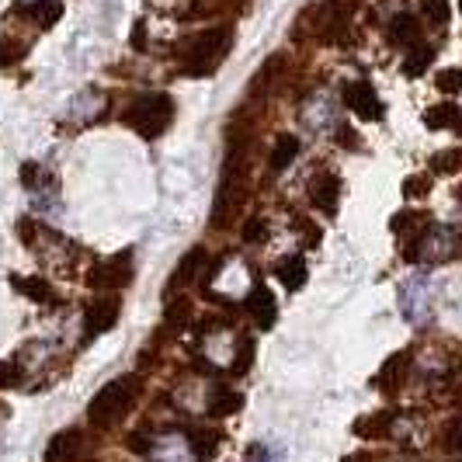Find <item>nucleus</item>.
I'll return each mask as SVG.
<instances>
[{
    "label": "nucleus",
    "mask_w": 462,
    "mask_h": 462,
    "mask_svg": "<svg viewBox=\"0 0 462 462\" xmlns=\"http://www.w3.org/2000/svg\"><path fill=\"white\" fill-rule=\"evenodd\" d=\"M139 403V379L136 375H122L105 383L94 400L88 403V420L97 431H116L125 417L133 414V407Z\"/></svg>",
    "instance_id": "f257e3e1"
},
{
    "label": "nucleus",
    "mask_w": 462,
    "mask_h": 462,
    "mask_svg": "<svg viewBox=\"0 0 462 462\" xmlns=\"http://www.w3.org/2000/svg\"><path fill=\"white\" fill-rule=\"evenodd\" d=\"M230 46H233L230 24H216V28L199 32L195 39H188L185 52H181L185 73L188 77H208V73H216V69L223 67V60H226Z\"/></svg>",
    "instance_id": "f03ea898"
},
{
    "label": "nucleus",
    "mask_w": 462,
    "mask_h": 462,
    "mask_svg": "<svg viewBox=\"0 0 462 462\" xmlns=\"http://www.w3.org/2000/svg\"><path fill=\"white\" fill-rule=\"evenodd\" d=\"M122 122L139 133L143 139H157L163 136L167 129H171V122H174V101H171V94H139L136 101L122 112Z\"/></svg>",
    "instance_id": "7ed1b4c3"
},
{
    "label": "nucleus",
    "mask_w": 462,
    "mask_h": 462,
    "mask_svg": "<svg viewBox=\"0 0 462 462\" xmlns=\"http://www.w3.org/2000/svg\"><path fill=\"white\" fill-rule=\"evenodd\" d=\"M133 278V251H122L116 257H105L97 261L88 275V285L94 292H116V289H125Z\"/></svg>",
    "instance_id": "20e7f679"
},
{
    "label": "nucleus",
    "mask_w": 462,
    "mask_h": 462,
    "mask_svg": "<svg viewBox=\"0 0 462 462\" xmlns=\"http://www.w3.org/2000/svg\"><path fill=\"white\" fill-rule=\"evenodd\" d=\"M122 317V302L116 296H97V300L84 310V334L88 337H101L105 330H112Z\"/></svg>",
    "instance_id": "39448f33"
},
{
    "label": "nucleus",
    "mask_w": 462,
    "mask_h": 462,
    "mask_svg": "<svg viewBox=\"0 0 462 462\" xmlns=\"http://www.w3.org/2000/svg\"><path fill=\"white\" fill-rule=\"evenodd\" d=\"M46 462H88V435L80 428H67L49 441Z\"/></svg>",
    "instance_id": "423d86ee"
},
{
    "label": "nucleus",
    "mask_w": 462,
    "mask_h": 462,
    "mask_svg": "<svg viewBox=\"0 0 462 462\" xmlns=\"http://www.w3.org/2000/svg\"><path fill=\"white\" fill-rule=\"evenodd\" d=\"M345 105L358 118H365V122L383 118V101H379V94H375V88H372L369 80H351V84H345Z\"/></svg>",
    "instance_id": "0eeeda50"
},
{
    "label": "nucleus",
    "mask_w": 462,
    "mask_h": 462,
    "mask_svg": "<svg viewBox=\"0 0 462 462\" xmlns=\"http://www.w3.org/2000/svg\"><path fill=\"white\" fill-rule=\"evenodd\" d=\"M310 202L320 208V212H327V216H334L337 202H341V178L334 171L313 174V181H310Z\"/></svg>",
    "instance_id": "6e6552de"
},
{
    "label": "nucleus",
    "mask_w": 462,
    "mask_h": 462,
    "mask_svg": "<svg viewBox=\"0 0 462 462\" xmlns=\"http://www.w3.org/2000/svg\"><path fill=\"white\" fill-rule=\"evenodd\" d=\"M244 310L254 317V324L261 330H272L278 320V302L272 296V289L264 285V282H254V289H251V296L244 300Z\"/></svg>",
    "instance_id": "1a4fd4ad"
},
{
    "label": "nucleus",
    "mask_w": 462,
    "mask_h": 462,
    "mask_svg": "<svg viewBox=\"0 0 462 462\" xmlns=\"http://www.w3.org/2000/svg\"><path fill=\"white\" fill-rule=\"evenodd\" d=\"M206 247H191L181 261H178V268L171 272V278H167V296H178V292H185L188 285L199 278V272H202V264H206Z\"/></svg>",
    "instance_id": "9d476101"
},
{
    "label": "nucleus",
    "mask_w": 462,
    "mask_h": 462,
    "mask_svg": "<svg viewBox=\"0 0 462 462\" xmlns=\"http://www.w3.org/2000/svg\"><path fill=\"white\" fill-rule=\"evenodd\" d=\"M11 285H14L22 296L42 302V306H60V292L49 285L46 278H39V275H11Z\"/></svg>",
    "instance_id": "9b49d317"
},
{
    "label": "nucleus",
    "mask_w": 462,
    "mask_h": 462,
    "mask_svg": "<svg viewBox=\"0 0 462 462\" xmlns=\"http://www.w3.org/2000/svg\"><path fill=\"white\" fill-rule=\"evenodd\" d=\"M390 42L400 49H411V46H420V22H417L414 14H396L393 22H390Z\"/></svg>",
    "instance_id": "f8f14e48"
},
{
    "label": "nucleus",
    "mask_w": 462,
    "mask_h": 462,
    "mask_svg": "<svg viewBox=\"0 0 462 462\" xmlns=\"http://www.w3.org/2000/svg\"><path fill=\"white\" fill-rule=\"evenodd\" d=\"M188 317H191V306L188 300H178L167 306V313H163V324H161V334H157V341L163 337H174V334H181L188 327Z\"/></svg>",
    "instance_id": "ddd939ff"
},
{
    "label": "nucleus",
    "mask_w": 462,
    "mask_h": 462,
    "mask_svg": "<svg viewBox=\"0 0 462 462\" xmlns=\"http://www.w3.org/2000/svg\"><path fill=\"white\" fill-rule=\"evenodd\" d=\"M275 278L289 292H296V289L306 285V261H302V257H282L275 268Z\"/></svg>",
    "instance_id": "4468645a"
},
{
    "label": "nucleus",
    "mask_w": 462,
    "mask_h": 462,
    "mask_svg": "<svg viewBox=\"0 0 462 462\" xmlns=\"http://www.w3.org/2000/svg\"><path fill=\"white\" fill-rule=\"evenodd\" d=\"M403 365H407V355L400 351V355H393V358H386V365L379 369V375L372 379V386L375 390H383V393H396V386H400V379H403Z\"/></svg>",
    "instance_id": "2eb2a0df"
},
{
    "label": "nucleus",
    "mask_w": 462,
    "mask_h": 462,
    "mask_svg": "<svg viewBox=\"0 0 462 462\" xmlns=\"http://www.w3.org/2000/svg\"><path fill=\"white\" fill-rule=\"evenodd\" d=\"M300 157V139L296 136H278L275 146H272V157H268V167L272 174H282L289 163Z\"/></svg>",
    "instance_id": "dca6fc26"
},
{
    "label": "nucleus",
    "mask_w": 462,
    "mask_h": 462,
    "mask_svg": "<svg viewBox=\"0 0 462 462\" xmlns=\"http://www.w3.org/2000/svg\"><path fill=\"white\" fill-rule=\"evenodd\" d=\"M462 112L452 105V101H441L435 108H428V116H424V125L428 129H448V125H459Z\"/></svg>",
    "instance_id": "f3484780"
},
{
    "label": "nucleus",
    "mask_w": 462,
    "mask_h": 462,
    "mask_svg": "<svg viewBox=\"0 0 462 462\" xmlns=\"http://www.w3.org/2000/svg\"><path fill=\"white\" fill-rule=\"evenodd\" d=\"M390 424H393V414H372L355 420V435L362 439H386L390 435Z\"/></svg>",
    "instance_id": "a211bd4d"
},
{
    "label": "nucleus",
    "mask_w": 462,
    "mask_h": 462,
    "mask_svg": "<svg viewBox=\"0 0 462 462\" xmlns=\"http://www.w3.org/2000/svg\"><path fill=\"white\" fill-rule=\"evenodd\" d=\"M240 411V393H233L226 386H216L212 390V403H208V414L212 417H230Z\"/></svg>",
    "instance_id": "6ab92c4d"
},
{
    "label": "nucleus",
    "mask_w": 462,
    "mask_h": 462,
    "mask_svg": "<svg viewBox=\"0 0 462 462\" xmlns=\"http://www.w3.org/2000/svg\"><path fill=\"white\" fill-rule=\"evenodd\" d=\"M431 60H435V49L431 46H411L407 49V60H403V73L407 77H420L424 69L431 67Z\"/></svg>",
    "instance_id": "aec40b11"
},
{
    "label": "nucleus",
    "mask_w": 462,
    "mask_h": 462,
    "mask_svg": "<svg viewBox=\"0 0 462 462\" xmlns=\"http://www.w3.org/2000/svg\"><path fill=\"white\" fill-rule=\"evenodd\" d=\"M251 365H254V341H251V337H244L240 347H236V355H233V362H230V375H247Z\"/></svg>",
    "instance_id": "412c9836"
},
{
    "label": "nucleus",
    "mask_w": 462,
    "mask_h": 462,
    "mask_svg": "<svg viewBox=\"0 0 462 462\" xmlns=\"http://www.w3.org/2000/svg\"><path fill=\"white\" fill-rule=\"evenodd\" d=\"M431 171L435 174H456L462 171V150H441L431 157Z\"/></svg>",
    "instance_id": "4be33fe9"
},
{
    "label": "nucleus",
    "mask_w": 462,
    "mask_h": 462,
    "mask_svg": "<svg viewBox=\"0 0 462 462\" xmlns=\"http://www.w3.org/2000/svg\"><path fill=\"white\" fill-rule=\"evenodd\" d=\"M435 88L445 94H456L462 91V67H445L435 73Z\"/></svg>",
    "instance_id": "5701e85b"
},
{
    "label": "nucleus",
    "mask_w": 462,
    "mask_h": 462,
    "mask_svg": "<svg viewBox=\"0 0 462 462\" xmlns=\"http://www.w3.org/2000/svg\"><path fill=\"white\" fill-rule=\"evenodd\" d=\"M420 7H424V18H428V24H435V28H445V24H448V18H452V11H448V4H445V0H424Z\"/></svg>",
    "instance_id": "b1692460"
},
{
    "label": "nucleus",
    "mask_w": 462,
    "mask_h": 462,
    "mask_svg": "<svg viewBox=\"0 0 462 462\" xmlns=\"http://www.w3.org/2000/svg\"><path fill=\"white\" fill-rule=\"evenodd\" d=\"M60 11H63V7H60V0H39V4L32 7V18L46 28V24H52L56 18H60Z\"/></svg>",
    "instance_id": "393cba45"
},
{
    "label": "nucleus",
    "mask_w": 462,
    "mask_h": 462,
    "mask_svg": "<svg viewBox=\"0 0 462 462\" xmlns=\"http://www.w3.org/2000/svg\"><path fill=\"white\" fill-rule=\"evenodd\" d=\"M445 448H448L452 456H462V414L452 417V420L445 424Z\"/></svg>",
    "instance_id": "a878e982"
},
{
    "label": "nucleus",
    "mask_w": 462,
    "mask_h": 462,
    "mask_svg": "<svg viewBox=\"0 0 462 462\" xmlns=\"http://www.w3.org/2000/svg\"><path fill=\"white\" fill-rule=\"evenodd\" d=\"M24 46L22 42H11V39H0V67H11L22 60Z\"/></svg>",
    "instance_id": "bb28decb"
},
{
    "label": "nucleus",
    "mask_w": 462,
    "mask_h": 462,
    "mask_svg": "<svg viewBox=\"0 0 462 462\" xmlns=\"http://www.w3.org/2000/svg\"><path fill=\"white\" fill-rule=\"evenodd\" d=\"M22 383V375H18V365H11V362H0V390H11V386H18Z\"/></svg>",
    "instance_id": "cd10ccee"
},
{
    "label": "nucleus",
    "mask_w": 462,
    "mask_h": 462,
    "mask_svg": "<svg viewBox=\"0 0 462 462\" xmlns=\"http://www.w3.org/2000/svg\"><path fill=\"white\" fill-rule=\"evenodd\" d=\"M264 233H268V223H264V219H251V223L244 226V240H247V244H261Z\"/></svg>",
    "instance_id": "c85d7f7f"
},
{
    "label": "nucleus",
    "mask_w": 462,
    "mask_h": 462,
    "mask_svg": "<svg viewBox=\"0 0 462 462\" xmlns=\"http://www.w3.org/2000/svg\"><path fill=\"white\" fill-rule=\"evenodd\" d=\"M428 191V178H411L403 181V195H424Z\"/></svg>",
    "instance_id": "c756f323"
},
{
    "label": "nucleus",
    "mask_w": 462,
    "mask_h": 462,
    "mask_svg": "<svg viewBox=\"0 0 462 462\" xmlns=\"http://www.w3.org/2000/svg\"><path fill=\"white\" fill-rule=\"evenodd\" d=\"M345 462H372V456L369 452H355V456H347Z\"/></svg>",
    "instance_id": "7c9ffc66"
},
{
    "label": "nucleus",
    "mask_w": 462,
    "mask_h": 462,
    "mask_svg": "<svg viewBox=\"0 0 462 462\" xmlns=\"http://www.w3.org/2000/svg\"><path fill=\"white\" fill-rule=\"evenodd\" d=\"M355 139H358V136H355V133H347V129H341V143H345V146H351Z\"/></svg>",
    "instance_id": "2f4dec72"
},
{
    "label": "nucleus",
    "mask_w": 462,
    "mask_h": 462,
    "mask_svg": "<svg viewBox=\"0 0 462 462\" xmlns=\"http://www.w3.org/2000/svg\"><path fill=\"white\" fill-rule=\"evenodd\" d=\"M456 400H459V403H462V383H459V386H456Z\"/></svg>",
    "instance_id": "473e14b6"
},
{
    "label": "nucleus",
    "mask_w": 462,
    "mask_h": 462,
    "mask_svg": "<svg viewBox=\"0 0 462 462\" xmlns=\"http://www.w3.org/2000/svg\"><path fill=\"white\" fill-rule=\"evenodd\" d=\"M459 11H462V0H459Z\"/></svg>",
    "instance_id": "72a5a7b5"
}]
</instances>
